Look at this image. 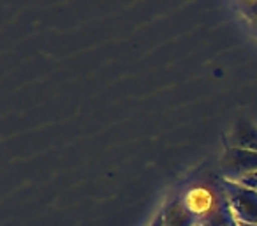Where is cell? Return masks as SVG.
<instances>
[{"instance_id": "cell-3", "label": "cell", "mask_w": 257, "mask_h": 226, "mask_svg": "<svg viewBox=\"0 0 257 226\" xmlns=\"http://www.w3.org/2000/svg\"><path fill=\"white\" fill-rule=\"evenodd\" d=\"M220 173L225 180L241 182L245 177L257 173V152L241 147H229L222 156Z\"/></svg>"}, {"instance_id": "cell-2", "label": "cell", "mask_w": 257, "mask_h": 226, "mask_svg": "<svg viewBox=\"0 0 257 226\" xmlns=\"http://www.w3.org/2000/svg\"><path fill=\"white\" fill-rule=\"evenodd\" d=\"M232 215L238 224H257V191L232 180H222Z\"/></svg>"}, {"instance_id": "cell-5", "label": "cell", "mask_w": 257, "mask_h": 226, "mask_svg": "<svg viewBox=\"0 0 257 226\" xmlns=\"http://www.w3.org/2000/svg\"><path fill=\"white\" fill-rule=\"evenodd\" d=\"M238 184H243V186L252 187V189H255V191H257V173H253V175L245 177V179H243L241 182H238Z\"/></svg>"}, {"instance_id": "cell-1", "label": "cell", "mask_w": 257, "mask_h": 226, "mask_svg": "<svg viewBox=\"0 0 257 226\" xmlns=\"http://www.w3.org/2000/svg\"><path fill=\"white\" fill-rule=\"evenodd\" d=\"M224 177L217 172H204L187 186L182 196L185 210L196 226H236L229 198L222 186Z\"/></svg>"}, {"instance_id": "cell-8", "label": "cell", "mask_w": 257, "mask_h": 226, "mask_svg": "<svg viewBox=\"0 0 257 226\" xmlns=\"http://www.w3.org/2000/svg\"><path fill=\"white\" fill-rule=\"evenodd\" d=\"M236 226H243V224H236Z\"/></svg>"}, {"instance_id": "cell-7", "label": "cell", "mask_w": 257, "mask_h": 226, "mask_svg": "<svg viewBox=\"0 0 257 226\" xmlns=\"http://www.w3.org/2000/svg\"><path fill=\"white\" fill-rule=\"evenodd\" d=\"M248 8L252 9V13H253V18H255V22H257V2H253V4H250Z\"/></svg>"}, {"instance_id": "cell-6", "label": "cell", "mask_w": 257, "mask_h": 226, "mask_svg": "<svg viewBox=\"0 0 257 226\" xmlns=\"http://www.w3.org/2000/svg\"><path fill=\"white\" fill-rule=\"evenodd\" d=\"M150 226H164V210L159 212V215L154 219V222H152Z\"/></svg>"}, {"instance_id": "cell-4", "label": "cell", "mask_w": 257, "mask_h": 226, "mask_svg": "<svg viewBox=\"0 0 257 226\" xmlns=\"http://www.w3.org/2000/svg\"><path fill=\"white\" fill-rule=\"evenodd\" d=\"M232 141H234L232 147H241L257 152V127L248 120H239L232 131Z\"/></svg>"}]
</instances>
